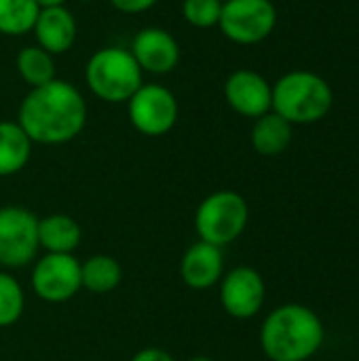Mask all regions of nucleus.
I'll return each instance as SVG.
<instances>
[{"label": "nucleus", "instance_id": "nucleus-1", "mask_svg": "<svg viewBox=\"0 0 359 361\" xmlns=\"http://www.w3.org/2000/svg\"><path fill=\"white\" fill-rule=\"evenodd\" d=\"M87 114L85 95L68 80L55 78L25 93L17 110V123L32 144L61 146L83 133Z\"/></svg>", "mask_w": 359, "mask_h": 361}, {"label": "nucleus", "instance_id": "nucleus-2", "mask_svg": "<svg viewBox=\"0 0 359 361\" xmlns=\"http://www.w3.org/2000/svg\"><path fill=\"white\" fill-rule=\"evenodd\" d=\"M324 345V324L305 305L273 309L260 328V347L271 361H309Z\"/></svg>", "mask_w": 359, "mask_h": 361}, {"label": "nucleus", "instance_id": "nucleus-3", "mask_svg": "<svg viewBox=\"0 0 359 361\" xmlns=\"http://www.w3.org/2000/svg\"><path fill=\"white\" fill-rule=\"evenodd\" d=\"M330 85L315 72L296 70L284 74L273 87L271 110L290 125H309L322 121L332 108Z\"/></svg>", "mask_w": 359, "mask_h": 361}, {"label": "nucleus", "instance_id": "nucleus-4", "mask_svg": "<svg viewBox=\"0 0 359 361\" xmlns=\"http://www.w3.org/2000/svg\"><path fill=\"white\" fill-rule=\"evenodd\" d=\"M85 80L97 99L106 104H127L144 85V72L129 49L104 47L89 57Z\"/></svg>", "mask_w": 359, "mask_h": 361}, {"label": "nucleus", "instance_id": "nucleus-5", "mask_svg": "<svg viewBox=\"0 0 359 361\" xmlns=\"http://www.w3.org/2000/svg\"><path fill=\"white\" fill-rule=\"evenodd\" d=\"M248 201L235 190H216L207 195L195 209V231L199 241L216 247L235 243L248 228Z\"/></svg>", "mask_w": 359, "mask_h": 361}, {"label": "nucleus", "instance_id": "nucleus-6", "mask_svg": "<svg viewBox=\"0 0 359 361\" xmlns=\"http://www.w3.org/2000/svg\"><path fill=\"white\" fill-rule=\"evenodd\" d=\"M38 218L21 205L0 207V267L15 271L38 258Z\"/></svg>", "mask_w": 359, "mask_h": 361}, {"label": "nucleus", "instance_id": "nucleus-7", "mask_svg": "<svg viewBox=\"0 0 359 361\" xmlns=\"http://www.w3.org/2000/svg\"><path fill=\"white\" fill-rule=\"evenodd\" d=\"M131 127L146 137L167 135L180 116V106L171 89L159 82H144L127 102Z\"/></svg>", "mask_w": 359, "mask_h": 361}, {"label": "nucleus", "instance_id": "nucleus-8", "mask_svg": "<svg viewBox=\"0 0 359 361\" xmlns=\"http://www.w3.org/2000/svg\"><path fill=\"white\" fill-rule=\"evenodd\" d=\"M32 292L49 305L72 300L80 290V260L74 254H42L32 262Z\"/></svg>", "mask_w": 359, "mask_h": 361}, {"label": "nucleus", "instance_id": "nucleus-9", "mask_svg": "<svg viewBox=\"0 0 359 361\" xmlns=\"http://www.w3.org/2000/svg\"><path fill=\"white\" fill-rule=\"evenodd\" d=\"M277 8L271 0H224L218 27L237 44H258L271 36Z\"/></svg>", "mask_w": 359, "mask_h": 361}, {"label": "nucleus", "instance_id": "nucleus-10", "mask_svg": "<svg viewBox=\"0 0 359 361\" xmlns=\"http://www.w3.org/2000/svg\"><path fill=\"white\" fill-rule=\"evenodd\" d=\"M220 305L233 319H252L260 313L267 286L262 275L252 267H235L220 279Z\"/></svg>", "mask_w": 359, "mask_h": 361}, {"label": "nucleus", "instance_id": "nucleus-11", "mask_svg": "<svg viewBox=\"0 0 359 361\" xmlns=\"http://www.w3.org/2000/svg\"><path fill=\"white\" fill-rule=\"evenodd\" d=\"M129 51L135 57L142 72L148 74L163 76L174 72L176 66L180 63V44L176 36H171V32H167L165 27H142L133 36Z\"/></svg>", "mask_w": 359, "mask_h": 361}, {"label": "nucleus", "instance_id": "nucleus-12", "mask_svg": "<svg viewBox=\"0 0 359 361\" xmlns=\"http://www.w3.org/2000/svg\"><path fill=\"white\" fill-rule=\"evenodd\" d=\"M224 99L237 114L256 121L271 112L273 87L254 70H235L224 82Z\"/></svg>", "mask_w": 359, "mask_h": 361}, {"label": "nucleus", "instance_id": "nucleus-13", "mask_svg": "<svg viewBox=\"0 0 359 361\" xmlns=\"http://www.w3.org/2000/svg\"><path fill=\"white\" fill-rule=\"evenodd\" d=\"M224 275V254L205 241L193 243L180 260V279L190 290H209L220 283Z\"/></svg>", "mask_w": 359, "mask_h": 361}, {"label": "nucleus", "instance_id": "nucleus-14", "mask_svg": "<svg viewBox=\"0 0 359 361\" xmlns=\"http://www.w3.org/2000/svg\"><path fill=\"white\" fill-rule=\"evenodd\" d=\"M32 34L40 49L57 57L74 47L78 23L68 6H49V8H40Z\"/></svg>", "mask_w": 359, "mask_h": 361}, {"label": "nucleus", "instance_id": "nucleus-15", "mask_svg": "<svg viewBox=\"0 0 359 361\" xmlns=\"http://www.w3.org/2000/svg\"><path fill=\"white\" fill-rule=\"evenodd\" d=\"M83 241L80 224L66 214L38 218V245L47 254H74Z\"/></svg>", "mask_w": 359, "mask_h": 361}, {"label": "nucleus", "instance_id": "nucleus-16", "mask_svg": "<svg viewBox=\"0 0 359 361\" xmlns=\"http://www.w3.org/2000/svg\"><path fill=\"white\" fill-rule=\"evenodd\" d=\"M250 140H252V148L258 154L277 157L286 152L292 142V125L284 116L271 110L254 121Z\"/></svg>", "mask_w": 359, "mask_h": 361}, {"label": "nucleus", "instance_id": "nucleus-17", "mask_svg": "<svg viewBox=\"0 0 359 361\" xmlns=\"http://www.w3.org/2000/svg\"><path fill=\"white\" fill-rule=\"evenodd\" d=\"M32 146L17 121H0V178H11L30 163Z\"/></svg>", "mask_w": 359, "mask_h": 361}, {"label": "nucleus", "instance_id": "nucleus-18", "mask_svg": "<svg viewBox=\"0 0 359 361\" xmlns=\"http://www.w3.org/2000/svg\"><path fill=\"white\" fill-rule=\"evenodd\" d=\"M123 281V267L114 256L93 254L80 262V283L91 294H110Z\"/></svg>", "mask_w": 359, "mask_h": 361}, {"label": "nucleus", "instance_id": "nucleus-19", "mask_svg": "<svg viewBox=\"0 0 359 361\" xmlns=\"http://www.w3.org/2000/svg\"><path fill=\"white\" fill-rule=\"evenodd\" d=\"M15 66H17V74L23 78V82L30 89L42 87L57 78L55 57L44 49H40L38 44L23 47L15 57Z\"/></svg>", "mask_w": 359, "mask_h": 361}, {"label": "nucleus", "instance_id": "nucleus-20", "mask_svg": "<svg viewBox=\"0 0 359 361\" xmlns=\"http://www.w3.org/2000/svg\"><path fill=\"white\" fill-rule=\"evenodd\" d=\"M40 13L36 0H0V34L23 36L30 34Z\"/></svg>", "mask_w": 359, "mask_h": 361}, {"label": "nucleus", "instance_id": "nucleus-21", "mask_svg": "<svg viewBox=\"0 0 359 361\" xmlns=\"http://www.w3.org/2000/svg\"><path fill=\"white\" fill-rule=\"evenodd\" d=\"M25 311V292L17 277L0 271V328L15 326Z\"/></svg>", "mask_w": 359, "mask_h": 361}, {"label": "nucleus", "instance_id": "nucleus-22", "mask_svg": "<svg viewBox=\"0 0 359 361\" xmlns=\"http://www.w3.org/2000/svg\"><path fill=\"white\" fill-rule=\"evenodd\" d=\"M222 0H182V15L184 21L193 27H214L220 21Z\"/></svg>", "mask_w": 359, "mask_h": 361}, {"label": "nucleus", "instance_id": "nucleus-23", "mask_svg": "<svg viewBox=\"0 0 359 361\" xmlns=\"http://www.w3.org/2000/svg\"><path fill=\"white\" fill-rule=\"evenodd\" d=\"M159 0H110V4L125 13V15H138V13H144L148 8H152Z\"/></svg>", "mask_w": 359, "mask_h": 361}, {"label": "nucleus", "instance_id": "nucleus-24", "mask_svg": "<svg viewBox=\"0 0 359 361\" xmlns=\"http://www.w3.org/2000/svg\"><path fill=\"white\" fill-rule=\"evenodd\" d=\"M129 361H176V357L171 353H167L165 349L159 347H144L140 349Z\"/></svg>", "mask_w": 359, "mask_h": 361}, {"label": "nucleus", "instance_id": "nucleus-25", "mask_svg": "<svg viewBox=\"0 0 359 361\" xmlns=\"http://www.w3.org/2000/svg\"><path fill=\"white\" fill-rule=\"evenodd\" d=\"M68 0H36V4L40 8H49V6H66Z\"/></svg>", "mask_w": 359, "mask_h": 361}, {"label": "nucleus", "instance_id": "nucleus-26", "mask_svg": "<svg viewBox=\"0 0 359 361\" xmlns=\"http://www.w3.org/2000/svg\"><path fill=\"white\" fill-rule=\"evenodd\" d=\"M188 361H216V360H212V357H205V355H197V357H190Z\"/></svg>", "mask_w": 359, "mask_h": 361}, {"label": "nucleus", "instance_id": "nucleus-27", "mask_svg": "<svg viewBox=\"0 0 359 361\" xmlns=\"http://www.w3.org/2000/svg\"><path fill=\"white\" fill-rule=\"evenodd\" d=\"M222 2H224V0H222Z\"/></svg>", "mask_w": 359, "mask_h": 361}]
</instances>
